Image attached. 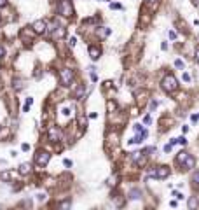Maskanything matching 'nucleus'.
I'll list each match as a JSON object with an SVG mask.
<instances>
[{
    "label": "nucleus",
    "instance_id": "nucleus-1",
    "mask_svg": "<svg viewBox=\"0 0 199 210\" xmlns=\"http://www.w3.org/2000/svg\"><path fill=\"white\" fill-rule=\"evenodd\" d=\"M56 11H58V14H61L63 18H70L73 14V7H72L70 0H58Z\"/></svg>",
    "mask_w": 199,
    "mask_h": 210
},
{
    "label": "nucleus",
    "instance_id": "nucleus-2",
    "mask_svg": "<svg viewBox=\"0 0 199 210\" xmlns=\"http://www.w3.org/2000/svg\"><path fill=\"white\" fill-rule=\"evenodd\" d=\"M161 86H163V90L166 91V93H173V91L178 88V82H177V79H175L173 76H166L163 79V84Z\"/></svg>",
    "mask_w": 199,
    "mask_h": 210
},
{
    "label": "nucleus",
    "instance_id": "nucleus-3",
    "mask_svg": "<svg viewBox=\"0 0 199 210\" xmlns=\"http://www.w3.org/2000/svg\"><path fill=\"white\" fill-rule=\"evenodd\" d=\"M59 79H61L63 86H70L72 79H73V72H72L70 68H63V70L59 72Z\"/></svg>",
    "mask_w": 199,
    "mask_h": 210
},
{
    "label": "nucleus",
    "instance_id": "nucleus-4",
    "mask_svg": "<svg viewBox=\"0 0 199 210\" xmlns=\"http://www.w3.org/2000/svg\"><path fill=\"white\" fill-rule=\"evenodd\" d=\"M49 158H51V154H49L47 151H39L35 154V163L39 166H44V165H47V163H49Z\"/></svg>",
    "mask_w": 199,
    "mask_h": 210
},
{
    "label": "nucleus",
    "instance_id": "nucleus-5",
    "mask_svg": "<svg viewBox=\"0 0 199 210\" xmlns=\"http://www.w3.org/2000/svg\"><path fill=\"white\" fill-rule=\"evenodd\" d=\"M31 28H33V32H35L37 35H40V33L47 32V23L42 21V19H39V21H35L33 25H31Z\"/></svg>",
    "mask_w": 199,
    "mask_h": 210
},
{
    "label": "nucleus",
    "instance_id": "nucleus-6",
    "mask_svg": "<svg viewBox=\"0 0 199 210\" xmlns=\"http://www.w3.org/2000/svg\"><path fill=\"white\" fill-rule=\"evenodd\" d=\"M154 175H155V179H166L169 175V168L168 166H159V168H155Z\"/></svg>",
    "mask_w": 199,
    "mask_h": 210
},
{
    "label": "nucleus",
    "instance_id": "nucleus-7",
    "mask_svg": "<svg viewBox=\"0 0 199 210\" xmlns=\"http://www.w3.org/2000/svg\"><path fill=\"white\" fill-rule=\"evenodd\" d=\"M131 159L135 161V165H138V166H143V165H145V156H143V152H133V154H131Z\"/></svg>",
    "mask_w": 199,
    "mask_h": 210
},
{
    "label": "nucleus",
    "instance_id": "nucleus-8",
    "mask_svg": "<svg viewBox=\"0 0 199 210\" xmlns=\"http://www.w3.org/2000/svg\"><path fill=\"white\" fill-rule=\"evenodd\" d=\"M47 135H49V140H51V142H56V140L59 139V130H58L56 126H51Z\"/></svg>",
    "mask_w": 199,
    "mask_h": 210
},
{
    "label": "nucleus",
    "instance_id": "nucleus-9",
    "mask_svg": "<svg viewBox=\"0 0 199 210\" xmlns=\"http://www.w3.org/2000/svg\"><path fill=\"white\" fill-rule=\"evenodd\" d=\"M194 165H196V159L192 156H187V159L182 163V168L183 170H190V168H194Z\"/></svg>",
    "mask_w": 199,
    "mask_h": 210
},
{
    "label": "nucleus",
    "instance_id": "nucleus-10",
    "mask_svg": "<svg viewBox=\"0 0 199 210\" xmlns=\"http://www.w3.org/2000/svg\"><path fill=\"white\" fill-rule=\"evenodd\" d=\"M96 35L100 37V39H107V37L110 35V28H107V27H98Z\"/></svg>",
    "mask_w": 199,
    "mask_h": 210
},
{
    "label": "nucleus",
    "instance_id": "nucleus-11",
    "mask_svg": "<svg viewBox=\"0 0 199 210\" xmlns=\"http://www.w3.org/2000/svg\"><path fill=\"white\" fill-rule=\"evenodd\" d=\"M100 54H102L100 47H96V46H89V56H91L93 60H98L100 58Z\"/></svg>",
    "mask_w": 199,
    "mask_h": 210
},
{
    "label": "nucleus",
    "instance_id": "nucleus-12",
    "mask_svg": "<svg viewBox=\"0 0 199 210\" xmlns=\"http://www.w3.org/2000/svg\"><path fill=\"white\" fill-rule=\"evenodd\" d=\"M147 135H149V133H147V130H143L142 133L138 135V137H135L133 140H129V144H142V140L147 139Z\"/></svg>",
    "mask_w": 199,
    "mask_h": 210
},
{
    "label": "nucleus",
    "instance_id": "nucleus-13",
    "mask_svg": "<svg viewBox=\"0 0 199 210\" xmlns=\"http://www.w3.org/2000/svg\"><path fill=\"white\" fill-rule=\"evenodd\" d=\"M30 170H31L30 163H21V165H19V173H21V175H28V173H30Z\"/></svg>",
    "mask_w": 199,
    "mask_h": 210
},
{
    "label": "nucleus",
    "instance_id": "nucleus-14",
    "mask_svg": "<svg viewBox=\"0 0 199 210\" xmlns=\"http://www.w3.org/2000/svg\"><path fill=\"white\" fill-rule=\"evenodd\" d=\"M84 93H86V86L80 84L79 88H77V91H75V98H82V96H84Z\"/></svg>",
    "mask_w": 199,
    "mask_h": 210
},
{
    "label": "nucleus",
    "instance_id": "nucleus-15",
    "mask_svg": "<svg viewBox=\"0 0 199 210\" xmlns=\"http://www.w3.org/2000/svg\"><path fill=\"white\" fill-rule=\"evenodd\" d=\"M187 156H189L187 152H180V154L177 156V163H180V165H182V163H183V161L187 159Z\"/></svg>",
    "mask_w": 199,
    "mask_h": 210
},
{
    "label": "nucleus",
    "instance_id": "nucleus-16",
    "mask_svg": "<svg viewBox=\"0 0 199 210\" xmlns=\"http://www.w3.org/2000/svg\"><path fill=\"white\" fill-rule=\"evenodd\" d=\"M31 103H33V98H26V103H25V107H23V112H28V110H30Z\"/></svg>",
    "mask_w": 199,
    "mask_h": 210
},
{
    "label": "nucleus",
    "instance_id": "nucleus-17",
    "mask_svg": "<svg viewBox=\"0 0 199 210\" xmlns=\"http://www.w3.org/2000/svg\"><path fill=\"white\" fill-rule=\"evenodd\" d=\"M11 177H12V172H4L2 173V180H11Z\"/></svg>",
    "mask_w": 199,
    "mask_h": 210
},
{
    "label": "nucleus",
    "instance_id": "nucleus-18",
    "mask_svg": "<svg viewBox=\"0 0 199 210\" xmlns=\"http://www.w3.org/2000/svg\"><path fill=\"white\" fill-rule=\"evenodd\" d=\"M196 207H197V200H196V198H190L189 200V208H196Z\"/></svg>",
    "mask_w": 199,
    "mask_h": 210
},
{
    "label": "nucleus",
    "instance_id": "nucleus-19",
    "mask_svg": "<svg viewBox=\"0 0 199 210\" xmlns=\"http://www.w3.org/2000/svg\"><path fill=\"white\" fill-rule=\"evenodd\" d=\"M131 198H133V200L140 198V191H138V189H133V191H131Z\"/></svg>",
    "mask_w": 199,
    "mask_h": 210
},
{
    "label": "nucleus",
    "instance_id": "nucleus-20",
    "mask_svg": "<svg viewBox=\"0 0 199 210\" xmlns=\"http://www.w3.org/2000/svg\"><path fill=\"white\" fill-rule=\"evenodd\" d=\"M192 180H194L196 186H199V172H196V173L192 175Z\"/></svg>",
    "mask_w": 199,
    "mask_h": 210
},
{
    "label": "nucleus",
    "instance_id": "nucleus-21",
    "mask_svg": "<svg viewBox=\"0 0 199 210\" xmlns=\"http://www.w3.org/2000/svg\"><path fill=\"white\" fill-rule=\"evenodd\" d=\"M177 144H182V145H185V144H187V139H185V137H180V139H177Z\"/></svg>",
    "mask_w": 199,
    "mask_h": 210
},
{
    "label": "nucleus",
    "instance_id": "nucleus-22",
    "mask_svg": "<svg viewBox=\"0 0 199 210\" xmlns=\"http://www.w3.org/2000/svg\"><path fill=\"white\" fill-rule=\"evenodd\" d=\"M37 200H39V201H44V200H45V193H39V194H37Z\"/></svg>",
    "mask_w": 199,
    "mask_h": 210
},
{
    "label": "nucleus",
    "instance_id": "nucleus-23",
    "mask_svg": "<svg viewBox=\"0 0 199 210\" xmlns=\"http://www.w3.org/2000/svg\"><path fill=\"white\" fill-rule=\"evenodd\" d=\"M175 67H177V68H183V61H182V60H177V61H175Z\"/></svg>",
    "mask_w": 199,
    "mask_h": 210
},
{
    "label": "nucleus",
    "instance_id": "nucleus-24",
    "mask_svg": "<svg viewBox=\"0 0 199 210\" xmlns=\"http://www.w3.org/2000/svg\"><path fill=\"white\" fill-rule=\"evenodd\" d=\"M168 37L171 40H175V39H177V33H175V32H168Z\"/></svg>",
    "mask_w": 199,
    "mask_h": 210
},
{
    "label": "nucleus",
    "instance_id": "nucleus-25",
    "mask_svg": "<svg viewBox=\"0 0 199 210\" xmlns=\"http://www.w3.org/2000/svg\"><path fill=\"white\" fill-rule=\"evenodd\" d=\"M171 147H173L171 144H166V145H164V152H169V151H171Z\"/></svg>",
    "mask_w": 199,
    "mask_h": 210
},
{
    "label": "nucleus",
    "instance_id": "nucleus-26",
    "mask_svg": "<svg viewBox=\"0 0 199 210\" xmlns=\"http://www.w3.org/2000/svg\"><path fill=\"white\" fill-rule=\"evenodd\" d=\"M68 44H70V46H72V47H73V46H75V37H72V39H70V40H68Z\"/></svg>",
    "mask_w": 199,
    "mask_h": 210
},
{
    "label": "nucleus",
    "instance_id": "nucleus-27",
    "mask_svg": "<svg viewBox=\"0 0 199 210\" xmlns=\"http://www.w3.org/2000/svg\"><path fill=\"white\" fill-rule=\"evenodd\" d=\"M110 9H121L119 4H110Z\"/></svg>",
    "mask_w": 199,
    "mask_h": 210
},
{
    "label": "nucleus",
    "instance_id": "nucleus-28",
    "mask_svg": "<svg viewBox=\"0 0 199 210\" xmlns=\"http://www.w3.org/2000/svg\"><path fill=\"white\" fill-rule=\"evenodd\" d=\"M112 109H114V110H115V103L108 102V110H112Z\"/></svg>",
    "mask_w": 199,
    "mask_h": 210
},
{
    "label": "nucleus",
    "instance_id": "nucleus-29",
    "mask_svg": "<svg viewBox=\"0 0 199 210\" xmlns=\"http://www.w3.org/2000/svg\"><path fill=\"white\" fill-rule=\"evenodd\" d=\"M63 114H65V116H70V109H63Z\"/></svg>",
    "mask_w": 199,
    "mask_h": 210
},
{
    "label": "nucleus",
    "instance_id": "nucleus-30",
    "mask_svg": "<svg viewBox=\"0 0 199 210\" xmlns=\"http://www.w3.org/2000/svg\"><path fill=\"white\" fill-rule=\"evenodd\" d=\"M161 49H163V51H168V44H166V42H163V46H161Z\"/></svg>",
    "mask_w": 199,
    "mask_h": 210
},
{
    "label": "nucleus",
    "instance_id": "nucleus-31",
    "mask_svg": "<svg viewBox=\"0 0 199 210\" xmlns=\"http://www.w3.org/2000/svg\"><path fill=\"white\" fill-rule=\"evenodd\" d=\"M175 196H177L178 200H183V194H182V193H175Z\"/></svg>",
    "mask_w": 199,
    "mask_h": 210
},
{
    "label": "nucleus",
    "instance_id": "nucleus-32",
    "mask_svg": "<svg viewBox=\"0 0 199 210\" xmlns=\"http://www.w3.org/2000/svg\"><path fill=\"white\" fill-rule=\"evenodd\" d=\"M155 107H157V102H152V103H150V110H154Z\"/></svg>",
    "mask_w": 199,
    "mask_h": 210
},
{
    "label": "nucleus",
    "instance_id": "nucleus-33",
    "mask_svg": "<svg viewBox=\"0 0 199 210\" xmlns=\"http://www.w3.org/2000/svg\"><path fill=\"white\" fill-rule=\"evenodd\" d=\"M63 163H65V166H72V161L70 159H65Z\"/></svg>",
    "mask_w": 199,
    "mask_h": 210
},
{
    "label": "nucleus",
    "instance_id": "nucleus-34",
    "mask_svg": "<svg viewBox=\"0 0 199 210\" xmlns=\"http://www.w3.org/2000/svg\"><path fill=\"white\" fill-rule=\"evenodd\" d=\"M183 81H187V82L190 81V76H189V74H183Z\"/></svg>",
    "mask_w": 199,
    "mask_h": 210
},
{
    "label": "nucleus",
    "instance_id": "nucleus-35",
    "mask_svg": "<svg viewBox=\"0 0 199 210\" xmlns=\"http://www.w3.org/2000/svg\"><path fill=\"white\" fill-rule=\"evenodd\" d=\"M143 123H145V125H150V117L147 116V117H145V119H143Z\"/></svg>",
    "mask_w": 199,
    "mask_h": 210
},
{
    "label": "nucleus",
    "instance_id": "nucleus-36",
    "mask_svg": "<svg viewBox=\"0 0 199 210\" xmlns=\"http://www.w3.org/2000/svg\"><path fill=\"white\" fill-rule=\"evenodd\" d=\"M21 149H23V151H28V149H30V145H28V144H23Z\"/></svg>",
    "mask_w": 199,
    "mask_h": 210
},
{
    "label": "nucleus",
    "instance_id": "nucleus-37",
    "mask_svg": "<svg viewBox=\"0 0 199 210\" xmlns=\"http://www.w3.org/2000/svg\"><path fill=\"white\" fill-rule=\"evenodd\" d=\"M196 61L199 63V49H196Z\"/></svg>",
    "mask_w": 199,
    "mask_h": 210
},
{
    "label": "nucleus",
    "instance_id": "nucleus-38",
    "mask_svg": "<svg viewBox=\"0 0 199 210\" xmlns=\"http://www.w3.org/2000/svg\"><path fill=\"white\" fill-rule=\"evenodd\" d=\"M5 4H7V0H0V7H4Z\"/></svg>",
    "mask_w": 199,
    "mask_h": 210
},
{
    "label": "nucleus",
    "instance_id": "nucleus-39",
    "mask_svg": "<svg viewBox=\"0 0 199 210\" xmlns=\"http://www.w3.org/2000/svg\"><path fill=\"white\" fill-rule=\"evenodd\" d=\"M4 54H5V49L4 47H0V56H4Z\"/></svg>",
    "mask_w": 199,
    "mask_h": 210
},
{
    "label": "nucleus",
    "instance_id": "nucleus-40",
    "mask_svg": "<svg viewBox=\"0 0 199 210\" xmlns=\"http://www.w3.org/2000/svg\"><path fill=\"white\" fill-rule=\"evenodd\" d=\"M150 2H157V0H150Z\"/></svg>",
    "mask_w": 199,
    "mask_h": 210
},
{
    "label": "nucleus",
    "instance_id": "nucleus-41",
    "mask_svg": "<svg viewBox=\"0 0 199 210\" xmlns=\"http://www.w3.org/2000/svg\"><path fill=\"white\" fill-rule=\"evenodd\" d=\"M0 130H2V126H0Z\"/></svg>",
    "mask_w": 199,
    "mask_h": 210
}]
</instances>
